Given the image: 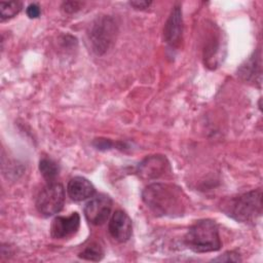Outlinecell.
<instances>
[{
    "instance_id": "1",
    "label": "cell",
    "mask_w": 263,
    "mask_h": 263,
    "mask_svg": "<svg viewBox=\"0 0 263 263\" xmlns=\"http://www.w3.org/2000/svg\"><path fill=\"white\" fill-rule=\"evenodd\" d=\"M142 198L149 210L160 217L182 216L188 205V198L182 188L167 183L148 185L142 192Z\"/></svg>"
},
{
    "instance_id": "18",
    "label": "cell",
    "mask_w": 263,
    "mask_h": 263,
    "mask_svg": "<svg viewBox=\"0 0 263 263\" xmlns=\"http://www.w3.org/2000/svg\"><path fill=\"white\" fill-rule=\"evenodd\" d=\"M213 261H222V262H238L241 261L238 254L235 252H226L223 255L219 256L218 258L213 259Z\"/></svg>"
},
{
    "instance_id": "7",
    "label": "cell",
    "mask_w": 263,
    "mask_h": 263,
    "mask_svg": "<svg viewBox=\"0 0 263 263\" xmlns=\"http://www.w3.org/2000/svg\"><path fill=\"white\" fill-rule=\"evenodd\" d=\"M137 172L143 180H156L171 173V164L163 155H150L139 163Z\"/></svg>"
},
{
    "instance_id": "8",
    "label": "cell",
    "mask_w": 263,
    "mask_h": 263,
    "mask_svg": "<svg viewBox=\"0 0 263 263\" xmlns=\"http://www.w3.org/2000/svg\"><path fill=\"white\" fill-rule=\"evenodd\" d=\"M164 39L172 47H177L182 39L183 34V17L182 10L179 5H175L164 25Z\"/></svg>"
},
{
    "instance_id": "9",
    "label": "cell",
    "mask_w": 263,
    "mask_h": 263,
    "mask_svg": "<svg viewBox=\"0 0 263 263\" xmlns=\"http://www.w3.org/2000/svg\"><path fill=\"white\" fill-rule=\"evenodd\" d=\"M80 226V217L77 212L69 216H58L50 226V234L53 238H67L75 234Z\"/></svg>"
},
{
    "instance_id": "20",
    "label": "cell",
    "mask_w": 263,
    "mask_h": 263,
    "mask_svg": "<svg viewBox=\"0 0 263 263\" xmlns=\"http://www.w3.org/2000/svg\"><path fill=\"white\" fill-rule=\"evenodd\" d=\"M129 4L136 9H145L151 4V2L150 1H130Z\"/></svg>"
},
{
    "instance_id": "13",
    "label": "cell",
    "mask_w": 263,
    "mask_h": 263,
    "mask_svg": "<svg viewBox=\"0 0 263 263\" xmlns=\"http://www.w3.org/2000/svg\"><path fill=\"white\" fill-rule=\"evenodd\" d=\"M95 191V187L90 181L79 176L72 178L67 186L69 197L75 201H81L92 197Z\"/></svg>"
},
{
    "instance_id": "17",
    "label": "cell",
    "mask_w": 263,
    "mask_h": 263,
    "mask_svg": "<svg viewBox=\"0 0 263 263\" xmlns=\"http://www.w3.org/2000/svg\"><path fill=\"white\" fill-rule=\"evenodd\" d=\"M82 6H83V3L78 1H67L62 4L63 10L67 13H74L79 9H81Z\"/></svg>"
},
{
    "instance_id": "4",
    "label": "cell",
    "mask_w": 263,
    "mask_h": 263,
    "mask_svg": "<svg viewBox=\"0 0 263 263\" xmlns=\"http://www.w3.org/2000/svg\"><path fill=\"white\" fill-rule=\"evenodd\" d=\"M118 28L110 15H100L90 24L87 38L92 51L99 55L105 54L115 43Z\"/></svg>"
},
{
    "instance_id": "2",
    "label": "cell",
    "mask_w": 263,
    "mask_h": 263,
    "mask_svg": "<svg viewBox=\"0 0 263 263\" xmlns=\"http://www.w3.org/2000/svg\"><path fill=\"white\" fill-rule=\"evenodd\" d=\"M222 211L241 223H254L262 214V190H253L223 201Z\"/></svg>"
},
{
    "instance_id": "3",
    "label": "cell",
    "mask_w": 263,
    "mask_h": 263,
    "mask_svg": "<svg viewBox=\"0 0 263 263\" xmlns=\"http://www.w3.org/2000/svg\"><path fill=\"white\" fill-rule=\"evenodd\" d=\"M185 243L195 253H209L220 250L222 242L218 225L210 219L195 222L185 235Z\"/></svg>"
},
{
    "instance_id": "16",
    "label": "cell",
    "mask_w": 263,
    "mask_h": 263,
    "mask_svg": "<svg viewBox=\"0 0 263 263\" xmlns=\"http://www.w3.org/2000/svg\"><path fill=\"white\" fill-rule=\"evenodd\" d=\"M79 257L88 261H100L104 257V251L98 243L92 242L79 253Z\"/></svg>"
},
{
    "instance_id": "14",
    "label": "cell",
    "mask_w": 263,
    "mask_h": 263,
    "mask_svg": "<svg viewBox=\"0 0 263 263\" xmlns=\"http://www.w3.org/2000/svg\"><path fill=\"white\" fill-rule=\"evenodd\" d=\"M39 171L41 175L46 179L48 182H53V180L59 175L60 168L57 162L49 158H42L39 162Z\"/></svg>"
},
{
    "instance_id": "12",
    "label": "cell",
    "mask_w": 263,
    "mask_h": 263,
    "mask_svg": "<svg viewBox=\"0 0 263 263\" xmlns=\"http://www.w3.org/2000/svg\"><path fill=\"white\" fill-rule=\"evenodd\" d=\"M222 38L219 32H212L205 41L203 48V59L206 67L214 69L218 67L222 58Z\"/></svg>"
},
{
    "instance_id": "10",
    "label": "cell",
    "mask_w": 263,
    "mask_h": 263,
    "mask_svg": "<svg viewBox=\"0 0 263 263\" xmlns=\"http://www.w3.org/2000/svg\"><path fill=\"white\" fill-rule=\"evenodd\" d=\"M108 229L109 233L115 240L119 242H125L132 236V220L125 212L121 210L115 211L110 219Z\"/></svg>"
},
{
    "instance_id": "15",
    "label": "cell",
    "mask_w": 263,
    "mask_h": 263,
    "mask_svg": "<svg viewBox=\"0 0 263 263\" xmlns=\"http://www.w3.org/2000/svg\"><path fill=\"white\" fill-rule=\"evenodd\" d=\"M23 7V3L21 1H9V2H1L0 3V17L1 21L9 20L14 17Z\"/></svg>"
},
{
    "instance_id": "19",
    "label": "cell",
    "mask_w": 263,
    "mask_h": 263,
    "mask_svg": "<svg viewBox=\"0 0 263 263\" xmlns=\"http://www.w3.org/2000/svg\"><path fill=\"white\" fill-rule=\"evenodd\" d=\"M27 15L30 17V18H37L39 17L40 15V7L38 4L36 3H31L28 7H27Z\"/></svg>"
},
{
    "instance_id": "5",
    "label": "cell",
    "mask_w": 263,
    "mask_h": 263,
    "mask_svg": "<svg viewBox=\"0 0 263 263\" xmlns=\"http://www.w3.org/2000/svg\"><path fill=\"white\" fill-rule=\"evenodd\" d=\"M65 189L61 183L48 182L38 193L35 201L37 211L44 217L58 214L64 205Z\"/></svg>"
},
{
    "instance_id": "11",
    "label": "cell",
    "mask_w": 263,
    "mask_h": 263,
    "mask_svg": "<svg viewBox=\"0 0 263 263\" xmlns=\"http://www.w3.org/2000/svg\"><path fill=\"white\" fill-rule=\"evenodd\" d=\"M237 75L245 81L253 84H261V53L254 52L246 60L237 70Z\"/></svg>"
},
{
    "instance_id": "6",
    "label": "cell",
    "mask_w": 263,
    "mask_h": 263,
    "mask_svg": "<svg viewBox=\"0 0 263 263\" xmlns=\"http://www.w3.org/2000/svg\"><path fill=\"white\" fill-rule=\"evenodd\" d=\"M112 209V200L106 194L90 198L84 206V216L92 225H102L107 221Z\"/></svg>"
}]
</instances>
